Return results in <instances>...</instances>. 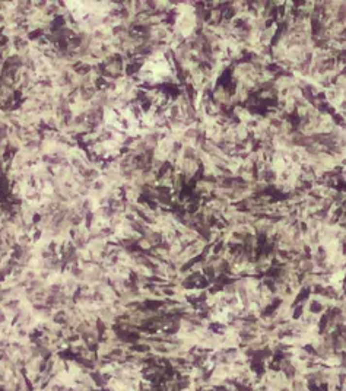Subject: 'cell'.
Instances as JSON below:
<instances>
[{"instance_id": "cell-1", "label": "cell", "mask_w": 346, "mask_h": 391, "mask_svg": "<svg viewBox=\"0 0 346 391\" xmlns=\"http://www.w3.org/2000/svg\"><path fill=\"white\" fill-rule=\"evenodd\" d=\"M291 391H308V382L304 376H297L289 384Z\"/></svg>"}]
</instances>
